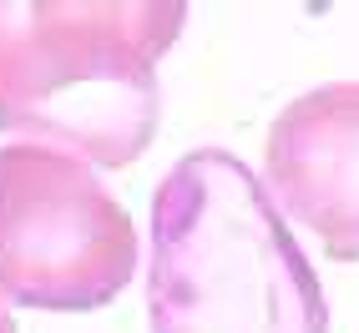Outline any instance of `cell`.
<instances>
[{
	"label": "cell",
	"instance_id": "cell-2",
	"mask_svg": "<svg viewBox=\"0 0 359 333\" xmlns=\"http://www.w3.org/2000/svg\"><path fill=\"white\" fill-rule=\"evenodd\" d=\"M147 318L152 333H329L319 278L243 157L203 147L162 177Z\"/></svg>",
	"mask_w": 359,
	"mask_h": 333
},
{
	"label": "cell",
	"instance_id": "cell-1",
	"mask_svg": "<svg viewBox=\"0 0 359 333\" xmlns=\"http://www.w3.org/2000/svg\"><path fill=\"white\" fill-rule=\"evenodd\" d=\"M182 26L177 0H0V132L97 166L137 162Z\"/></svg>",
	"mask_w": 359,
	"mask_h": 333
},
{
	"label": "cell",
	"instance_id": "cell-5",
	"mask_svg": "<svg viewBox=\"0 0 359 333\" xmlns=\"http://www.w3.org/2000/svg\"><path fill=\"white\" fill-rule=\"evenodd\" d=\"M0 333H15V323H11V308L0 303Z\"/></svg>",
	"mask_w": 359,
	"mask_h": 333
},
{
	"label": "cell",
	"instance_id": "cell-4",
	"mask_svg": "<svg viewBox=\"0 0 359 333\" xmlns=\"http://www.w3.org/2000/svg\"><path fill=\"white\" fill-rule=\"evenodd\" d=\"M269 182L334 263H359V81H329L269 127Z\"/></svg>",
	"mask_w": 359,
	"mask_h": 333
},
{
	"label": "cell",
	"instance_id": "cell-3",
	"mask_svg": "<svg viewBox=\"0 0 359 333\" xmlns=\"http://www.w3.org/2000/svg\"><path fill=\"white\" fill-rule=\"evenodd\" d=\"M137 273V227L86 162L0 147V293L41 313H91Z\"/></svg>",
	"mask_w": 359,
	"mask_h": 333
}]
</instances>
